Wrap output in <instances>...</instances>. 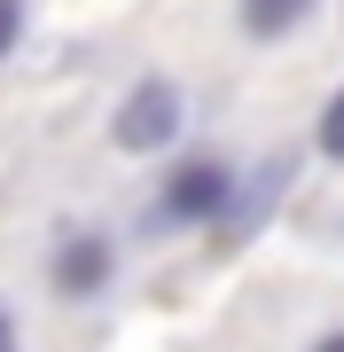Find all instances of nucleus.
<instances>
[{
    "instance_id": "obj_5",
    "label": "nucleus",
    "mask_w": 344,
    "mask_h": 352,
    "mask_svg": "<svg viewBox=\"0 0 344 352\" xmlns=\"http://www.w3.org/2000/svg\"><path fill=\"white\" fill-rule=\"evenodd\" d=\"M313 141H321V157H336V164H344V87L329 94V110H321V126H313Z\"/></svg>"
},
{
    "instance_id": "obj_7",
    "label": "nucleus",
    "mask_w": 344,
    "mask_h": 352,
    "mask_svg": "<svg viewBox=\"0 0 344 352\" xmlns=\"http://www.w3.org/2000/svg\"><path fill=\"white\" fill-rule=\"evenodd\" d=\"M0 352H16V321H8V305H0Z\"/></svg>"
},
{
    "instance_id": "obj_8",
    "label": "nucleus",
    "mask_w": 344,
    "mask_h": 352,
    "mask_svg": "<svg viewBox=\"0 0 344 352\" xmlns=\"http://www.w3.org/2000/svg\"><path fill=\"white\" fill-rule=\"evenodd\" d=\"M313 352H344V329H336V337H321V344H313Z\"/></svg>"
},
{
    "instance_id": "obj_6",
    "label": "nucleus",
    "mask_w": 344,
    "mask_h": 352,
    "mask_svg": "<svg viewBox=\"0 0 344 352\" xmlns=\"http://www.w3.org/2000/svg\"><path fill=\"white\" fill-rule=\"evenodd\" d=\"M16 39H24V0H0V63L16 55Z\"/></svg>"
},
{
    "instance_id": "obj_1",
    "label": "nucleus",
    "mask_w": 344,
    "mask_h": 352,
    "mask_svg": "<svg viewBox=\"0 0 344 352\" xmlns=\"http://www.w3.org/2000/svg\"><path fill=\"white\" fill-rule=\"evenodd\" d=\"M180 118H188V110H180V87H172V78H141V87L117 102L110 141H117L126 157H149V149H165V141L180 133Z\"/></svg>"
},
{
    "instance_id": "obj_2",
    "label": "nucleus",
    "mask_w": 344,
    "mask_h": 352,
    "mask_svg": "<svg viewBox=\"0 0 344 352\" xmlns=\"http://www.w3.org/2000/svg\"><path fill=\"white\" fill-rule=\"evenodd\" d=\"M227 196H235V180H227V164H211V157H196V164H180V173L165 180V219H219L227 212Z\"/></svg>"
},
{
    "instance_id": "obj_3",
    "label": "nucleus",
    "mask_w": 344,
    "mask_h": 352,
    "mask_svg": "<svg viewBox=\"0 0 344 352\" xmlns=\"http://www.w3.org/2000/svg\"><path fill=\"white\" fill-rule=\"evenodd\" d=\"M102 282H110V243L102 235H71L63 251H55V289H63V298H94Z\"/></svg>"
},
{
    "instance_id": "obj_4",
    "label": "nucleus",
    "mask_w": 344,
    "mask_h": 352,
    "mask_svg": "<svg viewBox=\"0 0 344 352\" xmlns=\"http://www.w3.org/2000/svg\"><path fill=\"white\" fill-rule=\"evenodd\" d=\"M313 16V0H242V32L251 39H282Z\"/></svg>"
}]
</instances>
